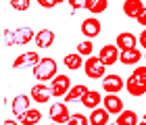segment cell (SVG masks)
I'll return each instance as SVG.
<instances>
[{
  "label": "cell",
  "instance_id": "52a82bcc",
  "mask_svg": "<svg viewBox=\"0 0 146 125\" xmlns=\"http://www.w3.org/2000/svg\"><path fill=\"white\" fill-rule=\"evenodd\" d=\"M29 96H31V100H34V102L44 104V102H48L52 98V90H50V85H46L44 81H38L34 88H31Z\"/></svg>",
  "mask_w": 146,
  "mask_h": 125
},
{
  "label": "cell",
  "instance_id": "ac0fdd59",
  "mask_svg": "<svg viewBox=\"0 0 146 125\" xmlns=\"http://www.w3.org/2000/svg\"><path fill=\"white\" fill-rule=\"evenodd\" d=\"M142 9H144L142 0H125L123 2V13H125V17H129V19H136L142 13Z\"/></svg>",
  "mask_w": 146,
  "mask_h": 125
},
{
  "label": "cell",
  "instance_id": "f1b7e54d",
  "mask_svg": "<svg viewBox=\"0 0 146 125\" xmlns=\"http://www.w3.org/2000/svg\"><path fill=\"white\" fill-rule=\"evenodd\" d=\"M4 44H6V46H17L15 29H6V31H4Z\"/></svg>",
  "mask_w": 146,
  "mask_h": 125
},
{
  "label": "cell",
  "instance_id": "4dcf8cb0",
  "mask_svg": "<svg viewBox=\"0 0 146 125\" xmlns=\"http://www.w3.org/2000/svg\"><path fill=\"white\" fill-rule=\"evenodd\" d=\"M38 4L42 6V9H54V0H38Z\"/></svg>",
  "mask_w": 146,
  "mask_h": 125
},
{
  "label": "cell",
  "instance_id": "3957f363",
  "mask_svg": "<svg viewBox=\"0 0 146 125\" xmlns=\"http://www.w3.org/2000/svg\"><path fill=\"white\" fill-rule=\"evenodd\" d=\"M82 34L88 38V40H94V38H98L102 34V23H100V19L98 17H88V19H84L82 21Z\"/></svg>",
  "mask_w": 146,
  "mask_h": 125
},
{
  "label": "cell",
  "instance_id": "7a4b0ae2",
  "mask_svg": "<svg viewBox=\"0 0 146 125\" xmlns=\"http://www.w3.org/2000/svg\"><path fill=\"white\" fill-rule=\"evenodd\" d=\"M84 71H86V75L90 77V79H104V73H107V65H104L98 56H88L86 58V63H84Z\"/></svg>",
  "mask_w": 146,
  "mask_h": 125
},
{
  "label": "cell",
  "instance_id": "44dd1931",
  "mask_svg": "<svg viewBox=\"0 0 146 125\" xmlns=\"http://www.w3.org/2000/svg\"><path fill=\"white\" fill-rule=\"evenodd\" d=\"M140 61H142V50H138V48L123 50L121 56H119V63H123V65H136Z\"/></svg>",
  "mask_w": 146,
  "mask_h": 125
},
{
  "label": "cell",
  "instance_id": "ffe728a7",
  "mask_svg": "<svg viewBox=\"0 0 146 125\" xmlns=\"http://www.w3.org/2000/svg\"><path fill=\"white\" fill-rule=\"evenodd\" d=\"M17 121L21 125H36V123L42 121V113H40L38 108H29V110H25L21 117H17Z\"/></svg>",
  "mask_w": 146,
  "mask_h": 125
},
{
  "label": "cell",
  "instance_id": "ba28073f",
  "mask_svg": "<svg viewBox=\"0 0 146 125\" xmlns=\"http://www.w3.org/2000/svg\"><path fill=\"white\" fill-rule=\"evenodd\" d=\"M123 88H125V81H123V77L117 75V73H111L102 79V90L107 92V94H119Z\"/></svg>",
  "mask_w": 146,
  "mask_h": 125
},
{
  "label": "cell",
  "instance_id": "cb8c5ba5",
  "mask_svg": "<svg viewBox=\"0 0 146 125\" xmlns=\"http://www.w3.org/2000/svg\"><path fill=\"white\" fill-rule=\"evenodd\" d=\"M109 9V0H88L86 2V11H90L92 15H100Z\"/></svg>",
  "mask_w": 146,
  "mask_h": 125
},
{
  "label": "cell",
  "instance_id": "d6986e66",
  "mask_svg": "<svg viewBox=\"0 0 146 125\" xmlns=\"http://www.w3.org/2000/svg\"><path fill=\"white\" fill-rule=\"evenodd\" d=\"M15 40H17V46H25L31 40H36V31L31 27H19L15 29Z\"/></svg>",
  "mask_w": 146,
  "mask_h": 125
},
{
  "label": "cell",
  "instance_id": "2e32d148",
  "mask_svg": "<svg viewBox=\"0 0 146 125\" xmlns=\"http://www.w3.org/2000/svg\"><path fill=\"white\" fill-rule=\"evenodd\" d=\"M29 104H31V96H25V94L15 96V100H13V113L17 117H21L25 110H29Z\"/></svg>",
  "mask_w": 146,
  "mask_h": 125
},
{
  "label": "cell",
  "instance_id": "d4e9b609",
  "mask_svg": "<svg viewBox=\"0 0 146 125\" xmlns=\"http://www.w3.org/2000/svg\"><path fill=\"white\" fill-rule=\"evenodd\" d=\"M77 52L82 56H86V58L92 56L94 54V44H92V40H84L82 44H77Z\"/></svg>",
  "mask_w": 146,
  "mask_h": 125
},
{
  "label": "cell",
  "instance_id": "836d02e7",
  "mask_svg": "<svg viewBox=\"0 0 146 125\" xmlns=\"http://www.w3.org/2000/svg\"><path fill=\"white\" fill-rule=\"evenodd\" d=\"M2 125H21V123H19V121H15V119H11V121H4Z\"/></svg>",
  "mask_w": 146,
  "mask_h": 125
},
{
  "label": "cell",
  "instance_id": "5b68a950",
  "mask_svg": "<svg viewBox=\"0 0 146 125\" xmlns=\"http://www.w3.org/2000/svg\"><path fill=\"white\" fill-rule=\"evenodd\" d=\"M73 88L71 85V79L67 75H56L54 79L50 81V90H52V96H56V98H65L69 94V90Z\"/></svg>",
  "mask_w": 146,
  "mask_h": 125
},
{
  "label": "cell",
  "instance_id": "4316f807",
  "mask_svg": "<svg viewBox=\"0 0 146 125\" xmlns=\"http://www.w3.org/2000/svg\"><path fill=\"white\" fill-rule=\"evenodd\" d=\"M11 6L19 13H25L31 6V0H11Z\"/></svg>",
  "mask_w": 146,
  "mask_h": 125
},
{
  "label": "cell",
  "instance_id": "e575fe53",
  "mask_svg": "<svg viewBox=\"0 0 146 125\" xmlns=\"http://www.w3.org/2000/svg\"><path fill=\"white\" fill-rule=\"evenodd\" d=\"M138 125H146V115H142V119H140V123Z\"/></svg>",
  "mask_w": 146,
  "mask_h": 125
},
{
  "label": "cell",
  "instance_id": "83f0119b",
  "mask_svg": "<svg viewBox=\"0 0 146 125\" xmlns=\"http://www.w3.org/2000/svg\"><path fill=\"white\" fill-rule=\"evenodd\" d=\"M131 75H134L136 79H140L142 83H146V65H140V67H136Z\"/></svg>",
  "mask_w": 146,
  "mask_h": 125
},
{
  "label": "cell",
  "instance_id": "484cf974",
  "mask_svg": "<svg viewBox=\"0 0 146 125\" xmlns=\"http://www.w3.org/2000/svg\"><path fill=\"white\" fill-rule=\"evenodd\" d=\"M67 125H90V117H86L82 113H75V115H71Z\"/></svg>",
  "mask_w": 146,
  "mask_h": 125
},
{
  "label": "cell",
  "instance_id": "5bb4252c",
  "mask_svg": "<svg viewBox=\"0 0 146 125\" xmlns=\"http://www.w3.org/2000/svg\"><path fill=\"white\" fill-rule=\"evenodd\" d=\"M125 90H127L131 96H144L146 94V83H142L140 79H136L134 75H129L127 79H125Z\"/></svg>",
  "mask_w": 146,
  "mask_h": 125
},
{
  "label": "cell",
  "instance_id": "1f68e13d",
  "mask_svg": "<svg viewBox=\"0 0 146 125\" xmlns=\"http://www.w3.org/2000/svg\"><path fill=\"white\" fill-rule=\"evenodd\" d=\"M136 21H138V23H140V25H142V27H146V6H144V9H142V13H140V15H138V17H136Z\"/></svg>",
  "mask_w": 146,
  "mask_h": 125
},
{
  "label": "cell",
  "instance_id": "f546056e",
  "mask_svg": "<svg viewBox=\"0 0 146 125\" xmlns=\"http://www.w3.org/2000/svg\"><path fill=\"white\" fill-rule=\"evenodd\" d=\"M69 2V6L73 11H77V9H86V2H88V0H67Z\"/></svg>",
  "mask_w": 146,
  "mask_h": 125
},
{
  "label": "cell",
  "instance_id": "e0dca14e",
  "mask_svg": "<svg viewBox=\"0 0 146 125\" xmlns=\"http://www.w3.org/2000/svg\"><path fill=\"white\" fill-rule=\"evenodd\" d=\"M86 92H88V85H84V83H75L73 88L69 90V94L63 98L65 102H82V98L86 96Z\"/></svg>",
  "mask_w": 146,
  "mask_h": 125
},
{
  "label": "cell",
  "instance_id": "74e56055",
  "mask_svg": "<svg viewBox=\"0 0 146 125\" xmlns=\"http://www.w3.org/2000/svg\"><path fill=\"white\" fill-rule=\"evenodd\" d=\"M109 125H117V123H109Z\"/></svg>",
  "mask_w": 146,
  "mask_h": 125
},
{
  "label": "cell",
  "instance_id": "6da1fadb",
  "mask_svg": "<svg viewBox=\"0 0 146 125\" xmlns=\"http://www.w3.org/2000/svg\"><path fill=\"white\" fill-rule=\"evenodd\" d=\"M31 71H34V77H36L38 81H44V83H46V81H52V79L58 75V65H56L54 58L46 56V58H42V61H40Z\"/></svg>",
  "mask_w": 146,
  "mask_h": 125
},
{
  "label": "cell",
  "instance_id": "d6a6232c",
  "mask_svg": "<svg viewBox=\"0 0 146 125\" xmlns=\"http://www.w3.org/2000/svg\"><path fill=\"white\" fill-rule=\"evenodd\" d=\"M138 40H140V46H142V50L146 52V27L142 29V34H140V38H138Z\"/></svg>",
  "mask_w": 146,
  "mask_h": 125
},
{
  "label": "cell",
  "instance_id": "277c9868",
  "mask_svg": "<svg viewBox=\"0 0 146 125\" xmlns=\"http://www.w3.org/2000/svg\"><path fill=\"white\" fill-rule=\"evenodd\" d=\"M50 119H52V123H65V125H67L69 123V119H71V113H69V106H67V102H54V104H52V106H50Z\"/></svg>",
  "mask_w": 146,
  "mask_h": 125
},
{
  "label": "cell",
  "instance_id": "f35d334b",
  "mask_svg": "<svg viewBox=\"0 0 146 125\" xmlns=\"http://www.w3.org/2000/svg\"><path fill=\"white\" fill-rule=\"evenodd\" d=\"M144 61H146V54H144Z\"/></svg>",
  "mask_w": 146,
  "mask_h": 125
},
{
  "label": "cell",
  "instance_id": "8992f818",
  "mask_svg": "<svg viewBox=\"0 0 146 125\" xmlns=\"http://www.w3.org/2000/svg\"><path fill=\"white\" fill-rule=\"evenodd\" d=\"M119 56H121V50L117 48V44H107V46H102V48H100V52H98V58H100L107 67L117 65L119 63Z\"/></svg>",
  "mask_w": 146,
  "mask_h": 125
},
{
  "label": "cell",
  "instance_id": "9a60e30c",
  "mask_svg": "<svg viewBox=\"0 0 146 125\" xmlns=\"http://www.w3.org/2000/svg\"><path fill=\"white\" fill-rule=\"evenodd\" d=\"M109 117H111V113L104 106H98V108H94L90 113V125H109L111 121H109Z\"/></svg>",
  "mask_w": 146,
  "mask_h": 125
},
{
  "label": "cell",
  "instance_id": "7c38bea8",
  "mask_svg": "<svg viewBox=\"0 0 146 125\" xmlns=\"http://www.w3.org/2000/svg\"><path fill=\"white\" fill-rule=\"evenodd\" d=\"M54 31L52 29H40V31H36V46L38 48H50L52 44H54Z\"/></svg>",
  "mask_w": 146,
  "mask_h": 125
},
{
  "label": "cell",
  "instance_id": "603a6c76",
  "mask_svg": "<svg viewBox=\"0 0 146 125\" xmlns=\"http://www.w3.org/2000/svg\"><path fill=\"white\" fill-rule=\"evenodd\" d=\"M138 123H140V117L136 110H123L117 115V125H138Z\"/></svg>",
  "mask_w": 146,
  "mask_h": 125
},
{
  "label": "cell",
  "instance_id": "d590c367",
  "mask_svg": "<svg viewBox=\"0 0 146 125\" xmlns=\"http://www.w3.org/2000/svg\"><path fill=\"white\" fill-rule=\"evenodd\" d=\"M63 2H67V0H54V4H63Z\"/></svg>",
  "mask_w": 146,
  "mask_h": 125
},
{
  "label": "cell",
  "instance_id": "4fadbf2b",
  "mask_svg": "<svg viewBox=\"0 0 146 125\" xmlns=\"http://www.w3.org/2000/svg\"><path fill=\"white\" fill-rule=\"evenodd\" d=\"M102 98L104 96H100V92H96V90H88L86 92V96L82 98V104L86 108H90V110H94V108H98L102 104Z\"/></svg>",
  "mask_w": 146,
  "mask_h": 125
},
{
  "label": "cell",
  "instance_id": "8fae6325",
  "mask_svg": "<svg viewBox=\"0 0 146 125\" xmlns=\"http://www.w3.org/2000/svg\"><path fill=\"white\" fill-rule=\"evenodd\" d=\"M140 42L138 38L134 36V34H129V31H123V34H119L117 36V40H115V44H117V48L119 50H131V48H136V44Z\"/></svg>",
  "mask_w": 146,
  "mask_h": 125
},
{
  "label": "cell",
  "instance_id": "30bf717a",
  "mask_svg": "<svg viewBox=\"0 0 146 125\" xmlns=\"http://www.w3.org/2000/svg\"><path fill=\"white\" fill-rule=\"evenodd\" d=\"M102 106L107 108L111 115L123 113V100H121V96H117V94H107L102 98Z\"/></svg>",
  "mask_w": 146,
  "mask_h": 125
},
{
  "label": "cell",
  "instance_id": "8d00e7d4",
  "mask_svg": "<svg viewBox=\"0 0 146 125\" xmlns=\"http://www.w3.org/2000/svg\"><path fill=\"white\" fill-rule=\"evenodd\" d=\"M50 125H61V123H50Z\"/></svg>",
  "mask_w": 146,
  "mask_h": 125
},
{
  "label": "cell",
  "instance_id": "9c48e42d",
  "mask_svg": "<svg viewBox=\"0 0 146 125\" xmlns=\"http://www.w3.org/2000/svg\"><path fill=\"white\" fill-rule=\"evenodd\" d=\"M40 61H42L40 54H38L36 50H31V52H25V54L17 56L15 61H13V69H25V67H31V69H34Z\"/></svg>",
  "mask_w": 146,
  "mask_h": 125
},
{
  "label": "cell",
  "instance_id": "7402d4cb",
  "mask_svg": "<svg viewBox=\"0 0 146 125\" xmlns=\"http://www.w3.org/2000/svg\"><path fill=\"white\" fill-rule=\"evenodd\" d=\"M63 63H65V67H67L69 71H77V69H82L84 67V56L79 54V52H73V54H67L63 58Z\"/></svg>",
  "mask_w": 146,
  "mask_h": 125
}]
</instances>
